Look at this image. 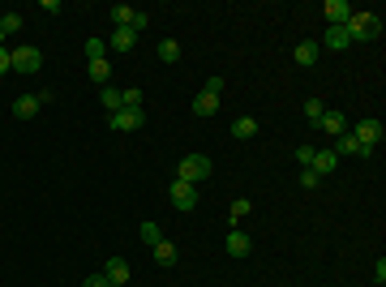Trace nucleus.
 Returning <instances> with one entry per match:
<instances>
[{"label":"nucleus","instance_id":"obj_2","mask_svg":"<svg viewBox=\"0 0 386 287\" xmlns=\"http://www.w3.org/2000/svg\"><path fill=\"white\" fill-rule=\"evenodd\" d=\"M211 172H215V163H211L206 154H185L181 167H176V180H185V184H206V180H211Z\"/></svg>","mask_w":386,"mask_h":287},{"label":"nucleus","instance_id":"obj_33","mask_svg":"<svg viewBox=\"0 0 386 287\" xmlns=\"http://www.w3.org/2000/svg\"><path fill=\"white\" fill-rule=\"evenodd\" d=\"M5 73H13V65H9V47H0V77Z\"/></svg>","mask_w":386,"mask_h":287},{"label":"nucleus","instance_id":"obj_12","mask_svg":"<svg viewBox=\"0 0 386 287\" xmlns=\"http://www.w3.org/2000/svg\"><path fill=\"white\" fill-rule=\"evenodd\" d=\"M39 94H18V99H13V116L18 120H30V116H39Z\"/></svg>","mask_w":386,"mask_h":287},{"label":"nucleus","instance_id":"obj_9","mask_svg":"<svg viewBox=\"0 0 386 287\" xmlns=\"http://www.w3.org/2000/svg\"><path fill=\"white\" fill-rule=\"evenodd\" d=\"M103 279L129 287V262H125V258H107V262H103Z\"/></svg>","mask_w":386,"mask_h":287},{"label":"nucleus","instance_id":"obj_21","mask_svg":"<svg viewBox=\"0 0 386 287\" xmlns=\"http://www.w3.org/2000/svg\"><path fill=\"white\" fill-rule=\"evenodd\" d=\"M176 258H181V253H176L172 241H159V245H155V262H159V266H176Z\"/></svg>","mask_w":386,"mask_h":287},{"label":"nucleus","instance_id":"obj_28","mask_svg":"<svg viewBox=\"0 0 386 287\" xmlns=\"http://www.w3.org/2000/svg\"><path fill=\"white\" fill-rule=\"evenodd\" d=\"M82 52H86V60H103L107 47H103V39H86V43H82Z\"/></svg>","mask_w":386,"mask_h":287},{"label":"nucleus","instance_id":"obj_5","mask_svg":"<svg viewBox=\"0 0 386 287\" xmlns=\"http://www.w3.org/2000/svg\"><path fill=\"white\" fill-rule=\"evenodd\" d=\"M168 193H172V206H176V210H193V206H198V184H185V180H172V189H168Z\"/></svg>","mask_w":386,"mask_h":287},{"label":"nucleus","instance_id":"obj_22","mask_svg":"<svg viewBox=\"0 0 386 287\" xmlns=\"http://www.w3.org/2000/svg\"><path fill=\"white\" fill-rule=\"evenodd\" d=\"M99 99H103V111H107V116H112V111H120V107H125L116 86H103V90H99Z\"/></svg>","mask_w":386,"mask_h":287},{"label":"nucleus","instance_id":"obj_17","mask_svg":"<svg viewBox=\"0 0 386 287\" xmlns=\"http://www.w3.org/2000/svg\"><path fill=\"white\" fill-rule=\"evenodd\" d=\"M133 43H138L133 26H120V30H112V39H107V47H116V52H129Z\"/></svg>","mask_w":386,"mask_h":287},{"label":"nucleus","instance_id":"obj_31","mask_svg":"<svg viewBox=\"0 0 386 287\" xmlns=\"http://www.w3.org/2000/svg\"><path fill=\"white\" fill-rule=\"evenodd\" d=\"M223 86H228V82H223V77H206V94H215V99L223 94Z\"/></svg>","mask_w":386,"mask_h":287},{"label":"nucleus","instance_id":"obj_35","mask_svg":"<svg viewBox=\"0 0 386 287\" xmlns=\"http://www.w3.org/2000/svg\"><path fill=\"white\" fill-rule=\"evenodd\" d=\"M0 47H5V35H0Z\"/></svg>","mask_w":386,"mask_h":287},{"label":"nucleus","instance_id":"obj_24","mask_svg":"<svg viewBox=\"0 0 386 287\" xmlns=\"http://www.w3.org/2000/svg\"><path fill=\"white\" fill-rule=\"evenodd\" d=\"M159 60H164V65H176V60H181V43L164 39V43H159Z\"/></svg>","mask_w":386,"mask_h":287},{"label":"nucleus","instance_id":"obj_26","mask_svg":"<svg viewBox=\"0 0 386 287\" xmlns=\"http://www.w3.org/2000/svg\"><path fill=\"white\" fill-rule=\"evenodd\" d=\"M249 210H253V202H249V197H236V202L228 206V219H232V223H240V219H245Z\"/></svg>","mask_w":386,"mask_h":287},{"label":"nucleus","instance_id":"obj_7","mask_svg":"<svg viewBox=\"0 0 386 287\" xmlns=\"http://www.w3.org/2000/svg\"><path fill=\"white\" fill-rule=\"evenodd\" d=\"M223 249H228L232 258H249V253H253V241H249V236L240 232V228H232V232H228V241H223Z\"/></svg>","mask_w":386,"mask_h":287},{"label":"nucleus","instance_id":"obj_32","mask_svg":"<svg viewBox=\"0 0 386 287\" xmlns=\"http://www.w3.org/2000/svg\"><path fill=\"white\" fill-rule=\"evenodd\" d=\"M313 150H318V146H300V150H296V163L309 167V163H313Z\"/></svg>","mask_w":386,"mask_h":287},{"label":"nucleus","instance_id":"obj_29","mask_svg":"<svg viewBox=\"0 0 386 287\" xmlns=\"http://www.w3.org/2000/svg\"><path fill=\"white\" fill-rule=\"evenodd\" d=\"M120 103L125 107H142V90L133 86V90H120Z\"/></svg>","mask_w":386,"mask_h":287},{"label":"nucleus","instance_id":"obj_25","mask_svg":"<svg viewBox=\"0 0 386 287\" xmlns=\"http://www.w3.org/2000/svg\"><path fill=\"white\" fill-rule=\"evenodd\" d=\"M18 30H22V13H0V35H18Z\"/></svg>","mask_w":386,"mask_h":287},{"label":"nucleus","instance_id":"obj_34","mask_svg":"<svg viewBox=\"0 0 386 287\" xmlns=\"http://www.w3.org/2000/svg\"><path fill=\"white\" fill-rule=\"evenodd\" d=\"M82 287H112V283H107V279H103V275H90V279H86V283H82Z\"/></svg>","mask_w":386,"mask_h":287},{"label":"nucleus","instance_id":"obj_14","mask_svg":"<svg viewBox=\"0 0 386 287\" xmlns=\"http://www.w3.org/2000/svg\"><path fill=\"white\" fill-rule=\"evenodd\" d=\"M322 13H326L331 26H344V22L352 18V5H348V0H326V5H322Z\"/></svg>","mask_w":386,"mask_h":287},{"label":"nucleus","instance_id":"obj_23","mask_svg":"<svg viewBox=\"0 0 386 287\" xmlns=\"http://www.w3.org/2000/svg\"><path fill=\"white\" fill-rule=\"evenodd\" d=\"M138 236H142V245H151V249H155L159 241H164V232H159V223H151V219H146V223H142V228H138Z\"/></svg>","mask_w":386,"mask_h":287},{"label":"nucleus","instance_id":"obj_20","mask_svg":"<svg viewBox=\"0 0 386 287\" xmlns=\"http://www.w3.org/2000/svg\"><path fill=\"white\" fill-rule=\"evenodd\" d=\"M86 73H90V82H99V86H107V82H112V65H107V60H90Z\"/></svg>","mask_w":386,"mask_h":287},{"label":"nucleus","instance_id":"obj_10","mask_svg":"<svg viewBox=\"0 0 386 287\" xmlns=\"http://www.w3.org/2000/svg\"><path fill=\"white\" fill-rule=\"evenodd\" d=\"M318 129L322 133H331V137H339V133H348V120H344V111H322V120H318Z\"/></svg>","mask_w":386,"mask_h":287},{"label":"nucleus","instance_id":"obj_8","mask_svg":"<svg viewBox=\"0 0 386 287\" xmlns=\"http://www.w3.org/2000/svg\"><path fill=\"white\" fill-rule=\"evenodd\" d=\"M318 47H331V52H348L352 39H348V30H344V26H326V35H322Z\"/></svg>","mask_w":386,"mask_h":287},{"label":"nucleus","instance_id":"obj_18","mask_svg":"<svg viewBox=\"0 0 386 287\" xmlns=\"http://www.w3.org/2000/svg\"><path fill=\"white\" fill-rule=\"evenodd\" d=\"M215 111H219V99H215V94H198V99H193V116H215Z\"/></svg>","mask_w":386,"mask_h":287},{"label":"nucleus","instance_id":"obj_30","mask_svg":"<svg viewBox=\"0 0 386 287\" xmlns=\"http://www.w3.org/2000/svg\"><path fill=\"white\" fill-rule=\"evenodd\" d=\"M300 184H305V189H318V184H322V176H318L313 167H300Z\"/></svg>","mask_w":386,"mask_h":287},{"label":"nucleus","instance_id":"obj_36","mask_svg":"<svg viewBox=\"0 0 386 287\" xmlns=\"http://www.w3.org/2000/svg\"><path fill=\"white\" fill-rule=\"evenodd\" d=\"M112 287H120V283H112Z\"/></svg>","mask_w":386,"mask_h":287},{"label":"nucleus","instance_id":"obj_4","mask_svg":"<svg viewBox=\"0 0 386 287\" xmlns=\"http://www.w3.org/2000/svg\"><path fill=\"white\" fill-rule=\"evenodd\" d=\"M107 124L116 133H138L142 124H146V111H142V107H120V111H112V116H107Z\"/></svg>","mask_w":386,"mask_h":287},{"label":"nucleus","instance_id":"obj_15","mask_svg":"<svg viewBox=\"0 0 386 287\" xmlns=\"http://www.w3.org/2000/svg\"><path fill=\"white\" fill-rule=\"evenodd\" d=\"M318 56H322V47H318L313 39L296 43V52H292V60H296V65H305V69H309V65H318Z\"/></svg>","mask_w":386,"mask_h":287},{"label":"nucleus","instance_id":"obj_6","mask_svg":"<svg viewBox=\"0 0 386 287\" xmlns=\"http://www.w3.org/2000/svg\"><path fill=\"white\" fill-rule=\"evenodd\" d=\"M352 137H357L365 150H378V141H382V120H374V116H369V120H361L357 129H352Z\"/></svg>","mask_w":386,"mask_h":287},{"label":"nucleus","instance_id":"obj_13","mask_svg":"<svg viewBox=\"0 0 386 287\" xmlns=\"http://www.w3.org/2000/svg\"><path fill=\"white\" fill-rule=\"evenodd\" d=\"M309 167L318 172V176H322V180H326V176H331V172H335V167H339V154H335V150H313V163H309Z\"/></svg>","mask_w":386,"mask_h":287},{"label":"nucleus","instance_id":"obj_19","mask_svg":"<svg viewBox=\"0 0 386 287\" xmlns=\"http://www.w3.org/2000/svg\"><path fill=\"white\" fill-rule=\"evenodd\" d=\"M107 18L116 22V30H120V26H133V18H138V9H129V5H112V9H107Z\"/></svg>","mask_w":386,"mask_h":287},{"label":"nucleus","instance_id":"obj_11","mask_svg":"<svg viewBox=\"0 0 386 287\" xmlns=\"http://www.w3.org/2000/svg\"><path fill=\"white\" fill-rule=\"evenodd\" d=\"M335 154H357V159H369L374 150H365L361 141L352 137V129H348V133H339V137H335Z\"/></svg>","mask_w":386,"mask_h":287},{"label":"nucleus","instance_id":"obj_3","mask_svg":"<svg viewBox=\"0 0 386 287\" xmlns=\"http://www.w3.org/2000/svg\"><path fill=\"white\" fill-rule=\"evenodd\" d=\"M9 65H13V73H39L43 69V52L39 47H9Z\"/></svg>","mask_w":386,"mask_h":287},{"label":"nucleus","instance_id":"obj_27","mask_svg":"<svg viewBox=\"0 0 386 287\" xmlns=\"http://www.w3.org/2000/svg\"><path fill=\"white\" fill-rule=\"evenodd\" d=\"M322 111H326V103H322V99H305V116H309V124H313V129H318Z\"/></svg>","mask_w":386,"mask_h":287},{"label":"nucleus","instance_id":"obj_16","mask_svg":"<svg viewBox=\"0 0 386 287\" xmlns=\"http://www.w3.org/2000/svg\"><path fill=\"white\" fill-rule=\"evenodd\" d=\"M232 137H236V141L257 137V120H253V116H236V120H232Z\"/></svg>","mask_w":386,"mask_h":287},{"label":"nucleus","instance_id":"obj_1","mask_svg":"<svg viewBox=\"0 0 386 287\" xmlns=\"http://www.w3.org/2000/svg\"><path fill=\"white\" fill-rule=\"evenodd\" d=\"M344 30H348L352 43H374L382 35V18H378V13H357V9H352V18L344 22Z\"/></svg>","mask_w":386,"mask_h":287}]
</instances>
